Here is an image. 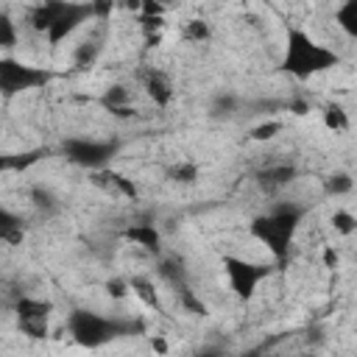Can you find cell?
<instances>
[{"label":"cell","instance_id":"1","mask_svg":"<svg viewBox=\"0 0 357 357\" xmlns=\"http://www.w3.org/2000/svg\"><path fill=\"white\" fill-rule=\"evenodd\" d=\"M337 61H340V56L335 50L318 45L307 31H301V28H290L287 31V47H284L282 70L290 73L293 78L307 81L315 73L337 67Z\"/></svg>","mask_w":357,"mask_h":357},{"label":"cell","instance_id":"2","mask_svg":"<svg viewBox=\"0 0 357 357\" xmlns=\"http://www.w3.org/2000/svg\"><path fill=\"white\" fill-rule=\"evenodd\" d=\"M301 215L304 212L298 206L282 204L273 212L259 215V218L251 220V237L259 240L279 262H284L287 254H290V240H293V234H296V229L301 223Z\"/></svg>","mask_w":357,"mask_h":357},{"label":"cell","instance_id":"3","mask_svg":"<svg viewBox=\"0 0 357 357\" xmlns=\"http://www.w3.org/2000/svg\"><path fill=\"white\" fill-rule=\"evenodd\" d=\"M220 262H223V273H226V279H229V287H231L234 296L243 298V301H248V298L257 293V287L262 284V279L271 276V268H268V265L248 262V259H243V257L226 254Z\"/></svg>","mask_w":357,"mask_h":357},{"label":"cell","instance_id":"4","mask_svg":"<svg viewBox=\"0 0 357 357\" xmlns=\"http://www.w3.org/2000/svg\"><path fill=\"white\" fill-rule=\"evenodd\" d=\"M47 81H50V75L45 70L20 64L14 59H0V86H3V95L6 98H11L14 92H22V89L42 86Z\"/></svg>","mask_w":357,"mask_h":357},{"label":"cell","instance_id":"5","mask_svg":"<svg viewBox=\"0 0 357 357\" xmlns=\"http://www.w3.org/2000/svg\"><path fill=\"white\" fill-rule=\"evenodd\" d=\"M70 335L81 346H100L114 335V326L106 318L81 310V312H73V318H70Z\"/></svg>","mask_w":357,"mask_h":357},{"label":"cell","instance_id":"6","mask_svg":"<svg viewBox=\"0 0 357 357\" xmlns=\"http://www.w3.org/2000/svg\"><path fill=\"white\" fill-rule=\"evenodd\" d=\"M92 17V11H89V3H70L64 11H61V17L53 22V28L47 31V42H50V47H56V45H61L67 36H73L86 20Z\"/></svg>","mask_w":357,"mask_h":357},{"label":"cell","instance_id":"7","mask_svg":"<svg viewBox=\"0 0 357 357\" xmlns=\"http://www.w3.org/2000/svg\"><path fill=\"white\" fill-rule=\"evenodd\" d=\"M92 184L106 190V192H114L126 201H139V187L134 184V178L117 173V170H92Z\"/></svg>","mask_w":357,"mask_h":357},{"label":"cell","instance_id":"8","mask_svg":"<svg viewBox=\"0 0 357 357\" xmlns=\"http://www.w3.org/2000/svg\"><path fill=\"white\" fill-rule=\"evenodd\" d=\"M293 178H296V167H293V165H287V162L268 165V167L257 170V176H254L257 187H259L265 195H276V192H279V190H284Z\"/></svg>","mask_w":357,"mask_h":357},{"label":"cell","instance_id":"9","mask_svg":"<svg viewBox=\"0 0 357 357\" xmlns=\"http://www.w3.org/2000/svg\"><path fill=\"white\" fill-rule=\"evenodd\" d=\"M67 6H70L67 0H42L39 6H33V8L28 11L25 22H28V28H31L33 33L47 36V31L53 28V22L61 17V11H64Z\"/></svg>","mask_w":357,"mask_h":357},{"label":"cell","instance_id":"10","mask_svg":"<svg viewBox=\"0 0 357 357\" xmlns=\"http://www.w3.org/2000/svg\"><path fill=\"white\" fill-rule=\"evenodd\" d=\"M142 86H145V95L151 98V103H156V109H167L170 100H173V84L167 78V73L162 70H148L142 75Z\"/></svg>","mask_w":357,"mask_h":357},{"label":"cell","instance_id":"11","mask_svg":"<svg viewBox=\"0 0 357 357\" xmlns=\"http://www.w3.org/2000/svg\"><path fill=\"white\" fill-rule=\"evenodd\" d=\"M120 237H123L126 243H131V245L148 251V254H159V248H162V231H159L156 226H151V223H134V226H126Z\"/></svg>","mask_w":357,"mask_h":357},{"label":"cell","instance_id":"12","mask_svg":"<svg viewBox=\"0 0 357 357\" xmlns=\"http://www.w3.org/2000/svg\"><path fill=\"white\" fill-rule=\"evenodd\" d=\"M64 151L73 162H78L84 167H98L109 153V148L95 145V142H70V145H64Z\"/></svg>","mask_w":357,"mask_h":357},{"label":"cell","instance_id":"13","mask_svg":"<svg viewBox=\"0 0 357 357\" xmlns=\"http://www.w3.org/2000/svg\"><path fill=\"white\" fill-rule=\"evenodd\" d=\"M321 120H324V128L332 131V134H346L351 128V120H349V112L340 106V103H326L321 109Z\"/></svg>","mask_w":357,"mask_h":357},{"label":"cell","instance_id":"14","mask_svg":"<svg viewBox=\"0 0 357 357\" xmlns=\"http://www.w3.org/2000/svg\"><path fill=\"white\" fill-rule=\"evenodd\" d=\"M128 282H131V293H134L148 310L162 312V298H159V293H156V284H153L148 276H134V279H128Z\"/></svg>","mask_w":357,"mask_h":357},{"label":"cell","instance_id":"15","mask_svg":"<svg viewBox=\"0 0 357 357\" xmlns=\"http://www.w3.org/2000/svg\"><path fill=\"white\" fill-rule=\"evenodd\" d=\"M178 36H181L184 42L204 45V42H209V39H212V25H209L204 17H190V20H184V25H181Z\"/></svg>","mask_w":357,"mask_h":357},{"label":"cell","instance_id":"16","mask_svg":"<svg viewBox=\"0 0 357 357\" xmlns=\"http://www.w3.org/2000/svg\"><path fill=\"white\" fill-rule=\"evenodd\" d=\"M14 312H17V318H50L53 304H50V301H45V298L22 296V298H17Z\"/></svg>","mask_w":357,"mask_h":357},{"label":"cell","instance_id":"17","mask_svg":"<svg viewBox=\"0 0 357 357\" xmlns=\"http://www.w3.org/2000/svg\"><path fill=\"white\" fill-rule=\"evenodd\" d=\"M167 178H170L173 184L190 187V184H195V181L201 178V170H198V165H195V162L181 159V162H176V165H170V167H167Z\"/></svg>","mask_w":357,"mask_h":357},{"label":"cell","instance_id":"18","mask_svg":"<svg viewBox=\"0 0 357 357\" xmlns=\"http://www.w3.org/2000/svg\"><path fill=\"white\" fill-rule=\"evenodd\" d=\"M176 298H178V307H181L184 312H190V315H195V318H206V315H209V307H206L187 284H178V287H176Z\"/></svg>","mask_w":357,"mask_h":357},{"label":"cell","instance_id":"19","mask_svg":"<svg viewBox=\"0 0 357 357\" xmlns=\"http://www.w3.org/2000/svg\"><path fill=\"white\" fill-rule=\"evenodd\" d=\"M335 25H337L346 36L357 39V3L343 0V3L337 6V11H335Z\"/></svg>","mask_w":357,"mask_h":357},{"label":"cell","instance_id":"20","mask_svg":"<svg viewBox=\"0 0 357 357\" xmlns=\"http://www.w3.org/2000/svg\"><path fill=\"white\" fill-rule=\"evenodd\" d=\"M354 190V178L346 173V170H335V173H329L326 178H324V192L326 195H349Z\"/></svg>","mask_w":357,"mask_h":357},{"label":"cell","instance_id":"21","mask_svg":"<svg viewBox=\"0 0 357 357\" xmlns=\"http://www.w3.org/2000/svg\"><path fill=\"white\" fill-rule=\"evenodd\" d=\"M0 240L6 243V245H22V240H25V231H22V223H17L8 212H3L0 215Z\"/></svg>","mask_w":357,"mask_h":357},{"label":"cell","instance_id":"22","mask_svg":"<svg viewBox=\"0 0 357 357\" xmlns=\"http://www.w3.org/2000/svg\"><path fill=\"white\" fill-rule=\"evenodd\" d=\"M329 226L340 237H351V234H357V215L349 212V209H335L332 218H329Z\"/></svg>","mask_w":357,"mask_h":357},{"label":"cell","instance_id":"23","mask_svg":"<svg viewBox=\"0 0 357 357\" xmlns=\"http://www.w3.org/2000/svg\"><path fill=\"white\" fill-rule=\"evenodd\" d=\"M131 89L126 84H112L103 95H100V106L103 109H114V106H128L131 103Z\"/></svg>","mask_w":357,"mask_h":357},{"label":"cell","instance_id":"24","mask_svg":"<svg viewBox=\"0 0 357 357\" xmlns=\"http://www.w3.org/2000/svg\"><path fill=\"white\" fill-rule=\"evenodd\" d=\"M17 324H20V332L33 340H42L50 335V318H17Z\"/></svg>","mask_w":357,"mask_h":357},{"label":"cell","instance_id":"25","mask_svg":"<svg viewBox=\"0 0 357 357\" xmlns=\"http://www.w3.org/2000/svg\"><path fill=\"white\" fill-rule=\"evenodd\" d=\"M276 134H282V123L279 120H262L259 126H254L248 131V139L251 142H271Z\"/></svg>","mask_w":357,"mask_h":357},{"label":"cell","instance_id":"26","mask_svg":"<svg viewBox=\"0 0 357 357\" xmlns=\"http://www.w3.org/2000/svg\"><path fill=\"white\" fill-rule=\"evenodd\" d=\"M156 273H159L167 284H173V287L184 284V282H181V279H184V271H181V265H178V262H173V259H162V262H159V268H156Z\"/></svg>","mask_w":357,"mask_h":357},{"label":"cell","instance_id":"27","mask_svg":"<svg viewBox=\"0 0 357 357\" xmlns=\"http://www.w3.org/2000/svg\"><path fill=\"white\" fill-rule=\"evenodd\" d=\"M120 6V0H89V11H92V20H98V22H106L112 14H114V8Z\"/></svg>","mask_w":357,"mask_h":357},{"label":"cell","instance_id":"28","mask_svg":"<svg viewBox=\"0 0 357 357\" xmlns=\"http://www.w3.org/2000/svg\"><path fill=\"white\" fill-rule=\"evenodd\" d=\"M0 45H3L6 50H11V47L17 45V25H14V20H11L8 14L0 17Z\"/></svg>","mask_w":357,"mask_h":357},{"label":"cell","instance_id":"29","mask_svg":"<svg viewBox=\"0 0 357 357\" xmlns=\"http://www.w3.org/2000/svg\"><path fill=\"white\" fill-rule=\"evenodd\" d=\"M137 20H139V31H142V36H151V33H162L165 31V17H148V14H137Z\"/></svg>","mask_w":357,"mask_h":357},{"label":"cell","instance_id":"30","mask_svg":"<svg viewBox=\"0 0 357 357\" xmlns=\"http://www.w3.org/2000/svg\"><path fill=\"white\" fill-rule=\"evenodd\" d=\"M106 293L112 296V298H117V301H123L128 293H131V282H126V279H109L106 282Z\"/></svg>","mask_w":357,"mask_h":357},{"label":"cell","instance_id":"31","mask_svg":"<svg viewBox=\"0 0 357 357\" xmlns=\"http://www.w3.org/2000/svg\"><path fill=\"white\" fill-rule=\"evenodd\" d=\"M321 265H324L326 271H335V268L340 265V254H337L335 245H324V251H321Z\"/></svg>","mask_w":357,"mask_h":357},{"label":"cell","instance_id":"32","mask_svg":"<svg viewBox=\"0 0 357 357\" xmlns=\"http://www.w3.org/2000/svg\"><path fill=\"white\" fill-rule=\"evenodd\" d=\"M165 3L162 0H142V8L139 14H148V17H165Z\"/></svg>","mask_w":357,"mask_h":357},{"label":"cell","instance_id":"33","mask_svg":"<svg viewBox=\"0 0 357 357\" xmlns=\"http://www.w3.org/2000/svg\"><path fill=\"white\" fill-rule=\"evenodd\" d=\"M287 112H293L296 117H304V114L310 112V103H307V100H301V98H293V100L287 103Z\"/></svg>","mask_w":357,"mask_h":357},{"label":"cell","instance_id":"34","mask_svg":"<svg viewBox=\"0 0 357 357\" xmlns=\"http://www.w3.org/2000/svg\"><path fill=\"white\" fill-rule=\"evenodd\" d=\"M151 349H153L156 354H167L170 346H167V340H165L162 335H153V337H151Z\"/></svg>","mask_w":357,"mask_h":357},{"label":"cell","instance_id":"35","mask_svg":"<svg viewBox=\"0 0 357 357\" xmlns=\"http://www.w3.org/2000/svg\"><path fill=\"white\" fill-rule=\"evenodd\" d=\"M106 112H112L114 117H134V106L128 103V106H114V109H106Z\"/></svg>","mask_w":357,"mask_h":357},{"label":"cell","instance_id":"36","mask_svg":"<svg viewBox=\"0 0 357 357\" xmlns=\"http://www.w3.org/2000/svg\"><path fill=\"white\" fill-rule=\"evenodd\" d=\"M120 6H123L126 11H137V14H139V8H142V0H123Z\"/></svg>","mask_w":357,"mask_h":357},{"label":"cell","instance_id":"37","mask_svg":"<svg viewBox=\"0 0 357 357\" xmlns=\"http://www.w3.org/2000/svg\"><path fill=\"white\" fill-rule=\"evenodd\" d=\"M162 45V33H151L145 36V47H159Z\"/></svg>","mask_w":357,"mask_h":357},{"label":"cell","instance_id":"38","mask_svg":"<svg viewBox=\"0 0 357 357\" xmlns=\"http://www.w3.org/2000/svg\"><path fill=\"white\" fill-rule=\"evenodd\" d=\"M162 3H165V6H170V3H173V0H162Z\"/></svg>","mask_w":357,"mask_h":357},{"label":"cell","instance_id":"39","mask_svg":"<svg viewBox=\"0 0 357 357\" xmlns=\"http://www.w3.org/2000/svg\"><path fill=\"white\" fill-rule=\"evenodd\" d=\"M349 3H357V0H349Z\"/></svg>","mask_w":357,"mask_h":357}]
</instances>
